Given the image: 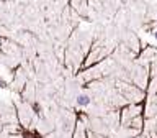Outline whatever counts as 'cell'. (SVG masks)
<instances>
[{
  "mask_svg": "<svg viewBox=\"0 0 157 138\" xmlns=\"http://www.w3.org/2000/svg\"><path fill=\"white\" fill-rule=\"evenodd\" d=\"M90 104V97L85 95V94H80V95L77 97V105H80V107H85Z\"/></svg>",
  "mask_w": 157,
  "mask_h": 138,
  "instance_id": "obj_1",
  "label": "cell"
},
{
  "mask_svg": "<svg viewBox=\"0 0 157 138\" xmlns=\"http://www.w3.org/2000/svg\"><path fill=\"white\" fill-rule=\"evenodd\" d=\"M155 38H157V33H155Z\"/></svg>",
  "mask_w": 157,
  "mask_h": 138,
  "instance_id": "obj_2",
  "label": "cell"
}]
</instances>
